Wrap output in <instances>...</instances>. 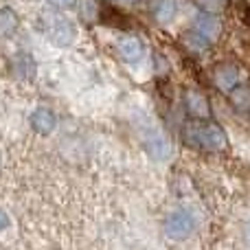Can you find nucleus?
<instances>
[{"instance_id": "11", "label": "nucleus", "mask_w": 250, "mask_h": 250, "mask_svg": "<svg viewBox=\"0 0 250 250\" xmlns=\"http://www.w3.org/2000/svg\"><path fill=\"white\" fill-rule=\"evenodd\" d=\"M178 2L176 0H154L151 2V16L160 26H169L176 20Z\"/></svg>"}, {"instance_id": "15", "label": "nucleus", "mask_w": 250, "mask_h": 250, "mask_svg": "<svg viewBox=\"0 0 250 250\" xmlns=\"http://www.w3.org/2000/svg\"><path fill=\"white\" fill-rule=\"evenodd\" d=\"M182 42H185V46L189 48L191 53H202V51H207L208 48V40H204L202 35L198 33V31H191V33H187L185 38H182Z\"/></svg>"}, {"instance_id": "19", "label": "nucleus", "mask_w": 250, "mask_h": 250, "mask_svg": "<svg viewBox=\"0 0 250 250\" xmlns=\"http://www.w3.org/2000/svg\"><path fill=\"white\" fill-rule=\"evenodd\" d=\"M7 224H9V217H7V213H4L2 208H0V229H4Z\"/></svg>"}, {"instance_id": "3", "label": "nucleus", "mask_w": 250, "mask_h": 250, "mask_svg": "<svg viewBox=\"0 0 250 250\" xmlns=\"http://www.w3.org/2000/svg\"><path fill=\"white\" fill-rule=\"evenodd\" d=\"M141 138H143V145H145V149L149 151L151 158L167 160L169 156H171V143L167 141V136H165L158 127H154V125L143 127L141 129Z\"/></svg>"}, {"instance_id": "10", "label": "nucleus", "mask_w": 250, "mask_h": 250, "mask_svg": "<svg viewBox=\"0 0 250 250\" xmlns=\"http://www.w3.org/2000/svg\"><path fill=\"white\" fill-rule=\"evenodd\" d=\"M31 127H33L38 134H42V136H48V134H53V132H55V127H57L55 112H53L51 108H46V105H40V108H35L33 114H31Z\"/></svg>"}, {"instance_id": "8", "label": "nucleus", "mask_w": 250, "mask_h": 250, "mask_svg": "<svg viewBox=\"0 0 250 250\" xmlns=\"http://www.w3.org/2000/svg\"><path fill=\"white\" fill-rule=\"evenodd\" d=\"M119 57H121L125 64L136 66L145 57V46H143V42L136 35H123L119 40Z\"/></svg>"}, {"instance_id": "20", "label": "nucleus", "mask_w": 250, "mask_h": 250, "mask_svg": "<svg viewBox=\"0 0 250 250\" xmlns=\"http://www.w3.org/2000/svg\"><path fill=\"white\" fill-rule=\"evenodd\" d=\"M244 237H246V242H248V246H250V222L246 224V229H244Z\"/></svg>"}, {"instance_id": "2", "label": "nucleus", "mask_w": 250, "mask_h": 250, "mask_svg": "<svg viewBox=\"0 0 250 250\" xmlns=\"http://www.w3.org/2000/svg\"><path fill=\"white\" fill-rule=\"evenodd\" d=\"M42 22V33L53 46L57 48H66L75 42V26L66 20L62 13H53V11H44L40 16Z\"/></svg>"}, {"instance_id": "12", "label": "nucleus", "mask_w": 250, "mask_h": 250, "mask_svg": "<svg viewBox=\"0 0 250 250\" xmlns=\"http://www.w3.org/2000/svg\"><path fill=\"white\" fill-rule=\"evenodd\" d=\"M20 26V18L11 7H0V40H9L16 35Z\"/></svg>"}, {"instance_id": "7", "label": "nucleus", "mask_w": 250, "mask_h": 250, "mask_svg": "<svg viewBox=\"0 0 250 250\" xmlns=\"http://www.w3.org/2000/svg\"><path fill=\"white\" fill-rule=\"evenodd\" d=\"M9 70H11V77L22 79V82H31V79L35 77L38 66H35V60H33L31 53L20 51L11 57V62H9Z\"/></svg>"}, {"instance_id": "1", "label": "nucleus", "mask_w": 250, "mask_h": 250, "mask_svg": "<svg viewBox=\"0 0 250 250\" xmlns=\"http://www.w3.org/2000/svg\"><path fill=\"white\" fill-rule=\"evenodd\" d=\"M185 138L193 147L204 151H224L229 147V136L222 129V125L213 121H198L185 129Z\"/></svg>"}, {"instance_id": "18", "label": "nucleus", "mask_w": 250, "mask_h": 250, "mask_svg": "<svg viewBox=\"0 0 250 250\" xmlns=\"http://www.w3.org/2000/svg\"><path fill=\"white\" fill-rule=\"evenodd\" d=\"M114 2V7H119V9H132L134 4H136V0H112Z\"/></svg>"}, {"instance_id": "6", "label": "nucleus", "mask_w": 250, "mask_h": 250, "mask_svg": "<svg viewBox=\"0 0 250 250\" xmlns=\"http://www.w3.org/2000/svg\"><path fill=\"white\" fill-rule=\"evenodd\" d=\"M193 229H195V222H193V217H191L187 211L171 213V215H169V220H167V226H165V230H167V235L171 239L189 237V235L193 233Z\"/></svg>"}, {"instance_id": "4", "label": "nucleus", "mask_w": 250, "mask_h": 250, "mask_svg": "<svg viewBox=\"0 0 250 250\" xmlns=\"http://www.w3.org/2000/svg\"><path fill=\"white\" fill-rule=\"evenodd\" d=\"M185 110H187V114H189V119H193V121H208V119H211L208 97L204 95V92L195 90V88L185 92Z\"/></svg>"}, {"instance_id": "13", "label": "nucleus", "mask_w": 250, "mask_h": 250, "mask_svg": "<svg viewBox=\"0 0 250 250\" xmlns=\"http://www.w3.org/2000/svg\"><path fill=\"white\" fill-rule=\"evenodd\" d=\"M77 13H79V20L83 24H97L101 16V9L97 0H77Z\"/></svg>"}, {"instance_id": "14", "label": "nucleus", "mask_w": 250, "mask_h": 250, "mask_svg": "<svg viewBox=\"0 0 250 250\" xmlns=\"http://www.w3.org/2000/svg\"><path fill=\"white\" fill-rule=\"evenodd\" d=\"M229 99L237 112H250V86H246V83H239L235 90H230Z\"/></svg>"}, {"instance_id": "17", "label": "nucleus", "mask_w": 250, "mask_h": 250, "mask_svg": "<svg viewBox=\"0 0 250 250\" xmlns=\"http://www.w3.org/2000/svg\"><path fill=\"white\" fill-rule=\"evenodd\" d=\"M48 4H53L60 11H66V9H75L77 7V0H46Z\"/></svg>"}, {"instance_id": "16", "label": "nucleus", "mask_w": 250, "mask_h": 250, "mask_svg": "<svg viewBox=\"0 0 250 250\" xmlns=\"http://www.w3.org/2000/svg\"><path fill=\"white\" fill-rule=\"evenodd\" d=\"M193 4L202 13H213V16H220L226 9V0H193Z\"/></svg>"}, {"instance_id": "5", "label": "nucleus", "mask_w": 250, "mask_h": 250, "mask_svg": "<svg viewBox=\"0 0 250 250\" xmlns=\"http://www.w3.org/2000/svg\"><path fill=\"white\" fill-rule=\"evenodd\" d=\"M213 83H215L217 90L226 92L229 95L230 90H235V88L242 83V68L235 64H220L215 70H213Z\"/></svg>"}, {"instance_id": "21", "label": "nucleus", "mask_w": 250, "mask_h": 250, "mask_svg": "<svg viewBox=\"0 0 250 250\" xmlns=\"http://www.w3.org/2000/svg\"><path fill=\"white\" fill-rule=\"evenodd\" d=\"M246 20H248V24H250V9H248V16H246Z\"/></svg>"}, {"instance_id": "9", "label": "nucleus", "mask_w": 250, "mask_h": 250, "mask_svg": "<svg viewBox=\"0 0 250 250\" xmlns=\"http://www.w3.org/2000/svg\"><path fill=\"white\" fill-rule=\"evenodd\" d=\"M193 31H198L200 35H202L204 40H208V42H217L222 35V31H224V24H222V20L217 16H213V13H200L198 18H195L193 22Z\"/></svg>"}]
</instances>
